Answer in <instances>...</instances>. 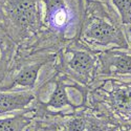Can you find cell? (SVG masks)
Here are the masks:
<instances>
[{
    "label": "cell",
    "instance_id": "1",
    "mask_svg": "<svg viewBox=\"0 0 131 131\" xmlns=\"http://www.w3.org/2000/svg\"><path fill=\"white\" fill-rule=\"evenodd\" d=\"M0 26L14 39H24L41 27L39 0H0Z\"/></svg>",
    "mask_w": 131,
    "mask_h": 131
},
{
    "label": "cell",
    "instance_id": "2",
    "mask_svg": "<svg viewBox=\"0 0 131 131\" xmlns=\"http://www.w3.org/2000/svg\"><path fill=\"white\" fill-rule=\"evenodd\" d=\"M45 7V23L54 31H64L83 8V0H39Z\"/></svg>",
    "mask_w": 131,
    "mask_h": 131
},
{
    "label": "cell",
    "instance_id": "3",
    "mask_svg": "<svg viewBox=\"0 0 131 131\" xmlns=\"http://www.w3.org/2000/svg\"><path fill=\"white\" fill-rule=\"evenodd\" d=\"M85 39L89 40L97 45L106 46L108 44L123 45L124 37L114 25L107 22L100 17H93L88 22L84 30Z\"/></svg>",
    "mask_w": 131,
    "mask_h": 131
},
{
    "label": "cell",
    "instance_id": "4",
    "mask_svg": "<svg viewBox=\"0 0 131 131\" xmlns=\"http://www.w3.org/2000/svg\"><path fill=\"white\" fill-rule=\"evenodd\" d=\"M47 63V60H43L40 62H36L34 64H27L21 68L17 74L14 77L10 84L0 87V91H7L14 87H27L32 89L38 80V74L40 69L44 64Z\"/></svg>",
    "mask_w": 131,
    "mask_h": 131
},
{
    "label": "cell",
    "instance_id": "5",
    "mask_svg": "<svg viewBox=\"0 0 131 131\" xmlns=\"http://www.w3.org/2000/svg\"><path fill=\"white\" fill-rule=\"evenodd\" d=\"M34 99L35 95L27 91L24 92L0 91V114L25 109L34 101Z\"/></svg>",
    "mask_w": 131,
    "mask_h": 131
},
{
    "label": "cell",
    "instance_id": "6",
    "mask_svg": "<svg viewBox=\"0 0 131 131\" xmlns=\"http://www.w3.org/2000/svg\"><path fill=\"white\" fill-rule=\"evenodd\" d=\"M69 68L85 81L89 80L94 70L95 62L89 52L83 50L72 51V57L68 61Z\"/></svg>",
    "mask_w": 131,
    "mask_h": 131
},
{
    "label": "cell",
    "instance_id": "7",
    "mask_svg": "<svg viewBox=\"0 0 131 131\" xmlns=\"http://www.w3.org/2000/svg\"><path fill=\"white\" fill-rule=\"evenodd\" d=\"M46 106H50L54 109H60L64 106H73L67 95L66 85L63 83L62 80H58L56 82V87H54Z\"/></svg>",
    "mask_w": 131,
    "mask_h": 131
},
{
    "label": "cell",
    "instance_id": "8",
    "mask_svg": "<svg viewBox=\"0 0 131 131\" xmlns=\"http://www.w3.org/2000/svg\"><path fill=\"white\" fill-rule=\"evenodd\" d=\"M30 123V118L25 113L0 118V131H23Z\"/></svg>",
    "mask_w": 131,
    "mask_h": 131
},
{
    "label": "cell",
    "instance_id": "9",
    "mask_svg": "<svg viewBox=\"0 0 131 131\" xmlns=\"http://www.w3.org/2000/svg\"><path fill=\"white\" fill-rule=\"evenodd\" d=\"M10 38L5 30L0 26V82L5 74V68L8 63V56L10 50Z\"/></svg>",
    "mask_w": 131,
    "mask_h": 131
},
{
    "label": "cell",
    "instance_id": "10",
    "mask_svg": "<svg viewBox=\"0 0 131 131\" xmlns=\"http://www.w3.org/2000/svg\"><path fill=\"white\" fill-rule=\"evenodd\" d=\"M111 100L113 105L121 109V110H126L131 107V88H118L116 89L111 96Z\"/></svg>",
    "mask_w": 131,
    "mask_h": 131
},
{
    "label": "cell",
    "instance_id": "11",
    "mask_svg": "<svg viewBox=\"0 0 131 131\" xmlns=\"http://www.w3.org/2000/svg\"><path fill=\"white\" fill-rule=\"evenodd\" d=\"M112 3L118 10L122 22L131 25V0H112Z\"/></svg>",
    "mask_w": 131,
    "mask_h": 131
},
{
    "label": "cell",
    "instance_id": "12",
    "mask_svg": "<svg viewBox=\"0 0 131 131\" xmlns=\"http://www.w3.org/2000/svg\"><path fill=\"white\" fill-rule=\"evenodd\" d=\"M112 65L117 73H131V56L122 54L115 57Z\"/></svg>",
    "mask_w": 131,
    "mask_h": 131
},
{
    "label": "cell",
    "instance_id": "13",
    "mask_svg": "<svg viewBox=\"0 0 131 131\" xmlns=\"http://www.w3.org/2000/svg\"><path fill=\"white\" fill-rule=\"evenodd\" d=\"M87 123L83 117H74L66 124V131H85Z\"/></svg>",
    "mask_w": 131,
    "mask_h": 131
},
{
    "label": "cell",
    "instance_id": "14",
    "mask_svg": "<svg viewBox=\"0 0 131 131\" xmlns=\"http://www.w3.org/2000/svg\"><path fill=\"white\" fill-rule=\"evenodd\" d=\"M86 131H105V130L97 123H88V125L86 127Z\"/></svg>",
    "mask_w": 131,
    "mask_h": 131
},
{
    "label": "cell",
    "instance_id": "15",
    "mask_svg": "<svg viewBox=\"0 0 131 131\" xmlns=\"http://www.w3.org/2000/svg\"><path fill=\"white\" fill-rule=\"evenodd\" d=\"M129 32H130V38H131V25H129Z\"/></svg>",
    "mask_w": 131,
    "mask_h": 131
},
{
    "label": "cell",
    "instance_id": "16",
    "mask_svg": "<svg viewBox=\"0 0 131 131\" xmlns=\"http://www.w3.org/2000/svg\"><path fill=\"white\" fill-rule=\"evenodd\" d=\"M109 131H115V130L114 129H111V130H109Z\"/></svg>",
    "mask_w": 131,
    "mask_h": 131
},
{
    "label": "cell",
    "instance_id": "17",
    "mask_svg": "<svg viewBox=\"0 0 131 131\" xmlns=\"http://www.w3.org/2000/svg\"><path fill=\"white\" fill-rule=\"evenodd\" d=\"M64 131H65V130H64Z\"/></svg>",
    "mask_w": 131,
    "mask_h": 131
}]
</instances>
